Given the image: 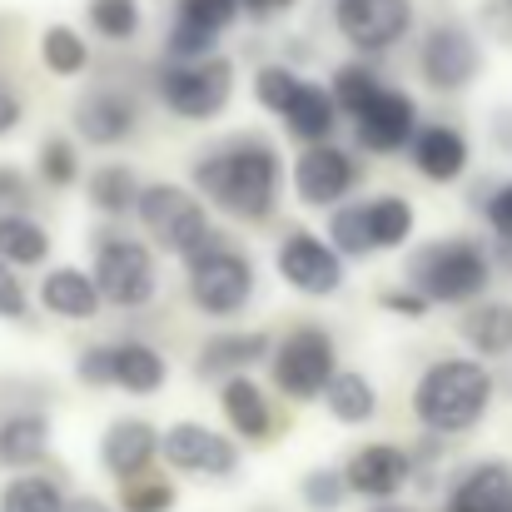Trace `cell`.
I'll return each mask as SVG.
<instances>
[{"label": "cell", "instance_id": "51", "mask_svg": "<svg viewBox=\"0 0 512 512\" xmlns=\"http://www.w3.org/2000/svg\"><path fill=\"white\" fill-rule=\"evenodd\" d=\"M368 512H408V508H403V503H388V498H373V508Z\"/></svg>", "mask_w": 512, "mask_h": 512}, {"label": "cell", "instance_id": "53", "mask_svg": "<svg viewBox=\"0 0 512 512\" xmlns=\"http://www.w3.org/2000/svg\"><path fill=\"white\" fill-rule=\"evenodd\" d=\"M508 5H512V0H508Z\"/></svg>", "mask_w": 512, "mask_h": 512}, {"label": "cell", "instance_id": "8", "mask_svg": "<svg viewBox=\"0 0 512 512\" xmlns=\"http://www.w3.org/2000/svg\"><path fill=\"white\" fill-rule=\"evenodd\" d=\"M95 284L115 309H145L155 299V254L130 234H105L95 249Z\"/></svg>", "mask_w": 512, "mask_h": 512}, {"label": "cell", "instance_id": "1", "mask_svg": "<svg viewBox=\"0 0 512 512\" xmlns=\"http://www.w3.org/2000/svg\"><path fill=\"white\" fill-rule=\"evenodd\" d=\"M279 179H284V165L274 145H264L259 135L224 140L214 155L194 160V184L234 219H264L279 199Z\"/></svg>", "mask_w": 512, "mask_h": 512}, {"label": "cell", "instance_id": "21", "mask_svg": "<svg viewBox=\"0 0 512 512\" xmlns=\"http://www.w3.org/2000/svg\"><path fill=\"white\" fill-rule=\"evenodd\" d=\"M339 100H334V90H324V85H314V80H304L299 85V95H294V105L284 110V125L304 140V145H319V140H329L334 135V125H339Z\"/></svg>", "mask_w": 512, "mask_h": 512}, {"label": "cell", "instance_id": "14", "mask_svg": "<svg viewBox=\"0 0 512 512\" xmlns=\"http://www.w3.org/2000/svg\"><path fill=\"white\" fill-rule=\"evenodd\" d=\"M279 274L299 294L324 299V294H339L343 289V254L334 244H324L319 234H289L279 244Z\"/></svg>", "mask_w": 512, "mask_h": 512}, {"label": "cell", "instance_id": "32", "mask_svg": "<svg viewBox=\"0 0 512 512\" xmlns=\"http://www.w3.org/2000/svg\"><path fill=\"white\" fill-rule=\"evenodd\" d=\"M368 224H373V244L378 249H398L413 234V204L403 194H383L368 199Z\"/></svg>", "mask_w": 512, "mask_h": 512}, {"label": "cell", "instance_id": "50", "mask_svg": "<svg viewBox=\"0 0 512 512\" xmlns=\"http://www.w3.org/2000/svg\"><path fill=\"white\" fill-rule=\"evenodd\" d=\"M498 254H503V264L512 269V234H498Z\"/></svg>", "mask_w": 512, "mask_h": 512}, {"label": "cell", "instance_id": "52", "mask_svg": "<svg viewBox=\"0 0 512 512\" xmlns=\"http://www.w3.org/2000/svg\"><path fill=\"white\" fill-rule=\"evenodd\" d=\"M448 512H468V508H448Z\"/></svg>", "mask_w": 512, "mask_h": 512}, {"label": "cell", "instance_id": "18", "mask_svg": "<svg viewBox=\"0 0 512 512\" xmlns=\"http://www.w3.org/2000/svg\"><path fill=\"white\" fill-rule=\"evenodd\" d=\"M40 304H45V314H55V319L85 324V319L100 314L105 294H100L95 274H85V269H50L45 284H40Z\"/></svg>", "mask_w": 512, "mask_h": 512}, {"label": "cell", "instance_id": "39", "mask_svg": "<svg viewBox=\"0 0 512 512\" xmlns=\"http://www.w3.org/2000/svg\"><path fill=\"white\" fill-rule=\"evenodd\" d=\"M35 170L40 179L50 184V189H65V184H75V174H80V155H75V145L70 140H45L40 145V155H35Z\"/></svg>", "mask_w": 512, "mask_h": 512}, {"label": "cell", "instance_id": "13", "mask_svg": "<svg viewBox=\"0 0 512 512\" xmlns=\"http://www.w3.org/2000/svg\"><path fill=\"white\" fill-rule=\"evenodd\" d=\"M160 453L170 468L199 473V478H234V468H239V448L204 423H174L160 438Z\"/></svg>", "mask_w": 512, "mask_h": 512}, {"label": "cell", "instance_id": "27", "mask_svg": "<svg viewBox=\"0 0 512 512\" xmlns=\"http://www.w3.org/2000/svg\"><path fill=\"white\" fill-rule=\"evenodd\" d=\"M324 403H329V413L339 418V423H368L373 413H378V393H373V383L363 378V373H348L339 368L334 378H329V388H324Z\"/></svg>", "mask_w": 512, "mask_h": 512}, {"label": "cell", "instance_id": "45", "mask_svg": "<svg viewBox=\"0 0 512 512\" xmlns=\"http://www.w3.org/2000/svg\"><path fill=\"white\" fill-rule=\"evenodd\" d=\"M388 314H403V319H423L428 309H433V299L423 294V289H383V299H378Z\"/></svg>", "mask_w": 512, "mask_h": 512}, {"label": "cell", "instance_id": "3", "mask_svg": "<svg viewBox=\"0 0 512 512\" xmlns=\"http://www.w3.org/2000/svg\"><path fill=\"white\" fill-rule=\"evenodd\" d=\"M493 279V259L473 239H433L408 259V284L433 304H473Z\"/></svg>", "mask_w": 512, "mask_h": 512}, {"label": "cell", "instance_id": "22", "mask_svg": "<svg viewBox=\"0 0 512 512\" xmlns=\"http://www.w3.org/2000/svg\"><path fill=\"white\" fill-rule=\"evenodd\" d=\"M453 508L468 512H512V468L508 463H478L458 478Z\"/></svg>", "mask_w": 512, "mask_h": 512}, {"label": "cell", "instance_id": "9", "mask_svg": "<svg viewBox=\"0 0 512 512\" xmlns=\"http://www.w3.org/2000/svg\"><path fill=\"white\" fill-rule=\"evenodd\" d=\"M334 25L363 55L393 50L413 25V0H334Z\"/></svg>", "mask_w": 512, "mask_h": 512}, {"label": "cell", "instance_id": "47", "mask_svg": "<svg viewBox=\"0 0 512 512\" xmlns=\"http://www.w3.org/2000/svg\"><path fill=\"white\" fill-rule=\"evenodd\" d=\"M20 120H25V105H20V95H15L10 85H0V135H10Z\"/></svg>", "mask_w": 512, "mask_h": 512}, {"label": "cell", "instance_id": "10", "mask_svg": "<svg viewBox=\"0 0 512 512\" xmlns=\"http://www.w3.org/2000/svg\"><path fill=\"white\" fill-rule=\"evenodd\" d=\"M418 70H423V80H428L433 90L453 95V90H463V85L478 80L483 50H478V40H473L463 25H433V30L423 35Z\"/></svg>", "mask_w": 512, "mask_h": 512}, {"label": "cell", "instance_id": "40", "mask_svg": "<svg viewBox=\"0 0 512 512\" xmlns=\"http://www.w3.org/2000/svg\"><path fill=\"white\" fill-rule=\"evenodd\" d=\"M214 40H219V30H204V25H194V20H179V15H174L165 50H170L174 60H199V55H214Z\"/></svg>", "mask_w": 512, "mask_h": 512}, {"label": "cell", "instance_id": "43", "mask_svg": "<svg viewBox=\"0 0 512 512\" xmlns=\"http://www.w3.org/2000/svg\"><path fill=\"white\" fill-rule=\"evenodd\" d=\"M25 284H20V274H15V264L0 254V319H25Z\"/></svg>", "mask_w": 512, "mask_h": 512}, {"label": "cell", "instance_id": "23", "mask_svg": "<svg viewBox=\"0 0 512 512\" xmlns=\"http://www.w3.org/2000/svg\"><path fill=\"white\" fill-rule=\"evenodd\" d=\"M458 334L473 353L483 358H498V353H512V304L503 299H488V304H473L463 319H458Z\"/></svg>", "mask_w": 512, "mask_h": 512}, {"label": "cell", "instance_id": "2", "mask_svg": "<svg viewBox=\"0 0 512 512\" xmlns=\"http://www.w3.org/2000/svg\"><path fill=\"white\" fill-rule=\"evenodd\" d=\"M488 403H493V373L478 358H438L423 368V378L413 388L418 423L428 433H443V438L478 428Z\"/></svg>", "mask_w": 512, "mask_h": 512}, {"label": "cell", "instance_id": "24", "mask_svg": "<svg viewBox=\"0 0 512 512\" xmlns=\"http://www.w3.org/2000/svg\"><path fill=\"white\" fill-rule=\"evenodd\" d=\"M259 358H269V339L264 334H219V339L204 343V353L194 358V373L199 378H229V373H244Z\"/></svg>", "mask_w": 512, "mask_h": 512}, {"label": "cell", "instance_id": "30", "mask_svg": "<svg viewBox=\"0 0 512 512\" xmlns=\"http://www.w3.org/2000/svg\"><path fill=\"white\" fill-rule=\"evenodd\" d=\"M65 493L45 473H20L0 488V512H65Z\"/></svg>", "mask_w": 512, "mask_h": 512}, {"label": "cell", "instance_id": "16", "mask_svg": "<svg viewBox=\"0 0 512 512\" xmlns=\"http://www.w3.org/2000/svg\"><path fill=\"white\" fill-rule=\"evenodd\" d=\"M155 458H160V433H155L145 418H115V423L105 428V438H100V468H105L115 483L150 473Z\"/></svg>", "mask_w": 512, "mask_h": 512}, {"label": "cell", "instance_id": "44", "mask_svg": "<svg viewBox=\"0 0 512 512\" xmlns=\"http://www.w3.org/2000/svg\"><path fill=\"white\" fill-rule=\"evenodd\" d=\"M25 204H30L25 174L15 170V165H0V219H5V214H25Z\"/></svg>", "mask_w": 512, "mask_h": 512}, {"label": "cell", "instance_id": "4", "mask_svg": "<svg viewBox=\"0 0 512 512\" xmlns=\"http://www.w3.org/2000/svg\"><path fill=\"white\" fill-rule=\"evenodd\" d=\"M184 279H189L194 309L209 319H229V314L249 309V299H254V264L239 249H229L219 234L209 244H199L194 254H184Z\"/></svg>", "mask_w": 512, "mask_h": 512}, {"label": "cell", "instance_id": "38", "mask_svg": "<svg viewBox=\"0 0 512 512\" xmlns=\"http://www.w3.org/2000/svg\"><path fill=\"white\" fill-rule=\"evenodd\" d=\"M90 25L105 40H130L140 30V0H90Z\"/></svg>", "mask_w": 512, "mask_h": 512}, {"label": "cell", "instance_id": "6", "mask_svg": "<svg viewBox=\"0 0 512 512\" xmlns=\"http://www.w3.org/2000/svg\"><path fill=\"white\" fill-rule=\"evenodd\" d=\"M135 209H140L145 234H150L160 249L179 254V259L214 239V224H209L204 204H199L189 189H179V184H145Z\"/></svg>", "mask_w": 512, "mask_h": 512}, {"label": "cell", "instance_id": "31", "mask_svg": "<svg viewBox=\"0 0 512 512\" xmlns=\"http://www.w3.org/2000/svg\"><path fill=\"white\" fill-rule=\"evenodd\" d=\"M40 60H45L50 75L70 80V75H80V70L90 65V50H85V40H80L70 25H50V30L40 35Z\"/></svg>", "mask_w": 512, "mask_h": 512}, {"label": "cell", "instance_id": "17", "mask_svg": "<svg viewBox=\"0 0 512 512\" xmlns=\"http://www.w3.org/2000/svg\"><path fill=\"white\" fill-rule=\"evenodd\" d=\"M343 473H348V488H353V493H363V498H393V493L408 483L413 463H408V453L393 448V443H368V448H358V453L348 458Z\"/></svg>", "mask_w": 512, "mask_h": 512}, {"label": "cell", "instance_id": "37", "mask_svg": "<svg viewBox=\"0 0 512 512\" xmlns=\"http://www.w3.org/2000/svg\"><path fill=\"white\" fill-rule=\"evenodd\" d=\"M329 90H334V100H339L343 115H358V110H363V105H368V100L383 90V80H378L368 65H343Z\"/></svg>", "mask_w": 512, "mask_h": 512}, {"label": "cell", "instance_id": "46", "mask_svg": "<svg viewBox=\"0 0 512 512\" xmlns=\"http://www.w3.org/2000/svg\"><path fill=\"white\" fill-rule=\"evenodd\" d=\"M488 224L493 234H512V184H498L488 194Z\"/></svg>", "mask_w": 512, "mask_h": 512}, {"label": "cell", "instance_id": "33", "mask_svg": "<svg viewBox=\"0 0 512 512\" xmlns=\"http://www.w3.org/2000/svg\"><path fill=\"white\" fill-rule=\"evenodd\" d=\"M329 244L339 249L343 259H358L373 244V224H368V204H334V219H329Z\"/></svg>", "mask_w": 512, "mask_h": 512}, {"label": "cell", "instance_id": "5", "mask_svg": "<svg viewBox=\"0 0 512 512\" xmlns=\"http://www.w3.org/2000/svg\"><path fill=\"white\" fill-rule=\"evenodd\" d=\"M155 90L165 100V110L179 120H214L224 115L229 95H234V65L224 55H199V60H165L155 75Z\"/></svg>", "mask_w": 512, "mask_h": 512}, {"label": "cell", "instance_id": "42", "mask_svg": "<svg viewBox=\"0 0 512 512\" xmlns=\"http://www.w3.org/2000/svg\"><path fill=\"white\" fill-rule=\"evenodd\" d=\"M75 378L90 388H115V343H90L75 358Z\"/></svg>", "mask_w": 512, "mask_h": 512}, {"label": "cell", "instance_id": "28", "mask_svg": "<svg viewBox=\"0 0 512 512\" xmlns=\"http://www.w3.org/2000/svg\"><path fill=\"white\" fill-rule=\"evenodd\" d=\"M85 194L100 214H125L140 204V174L130 165H100V170L85 179Z\"/></svg>", "mask_w": 512, "mask_h": 512}, {"label": "cell", "instance_id": "35", "mask_svg": "<svg viewBox=\"0 0 512 512\" xmlns=\"http://www.w3.org/2000/svg\"><path fill=\"white\" fill-rule=\"evenodd\" d=\"M348 493H353V488H348V473H343V468H314V473H304V483H299V498L314 512H339Z\"/></svg>", "mask_w": 512, "mask_h": 512}, {"label": "cell", "instance_id": "48", "mask_svg": "<svg viewBox=\"0 0 512 512\" xmlns=\"http://www.w3.org/2000/svg\"><path fill=\"white\" fill-rule=\"evenodd\" d=\"M294 0H244V10L249 15H279V10H289Z\"/></svg>", "mask_w": 512, "mask_h": 512}, {"label": "cell", "instance_id": "36", "mask_svg": "<svg viewBox=\"0 0 512 512\" xmlns=\"http://www.w3.org/2000/svg\"><path fill=\"white\" fill-rule=\"evenodd\" d=\"M174 483L155 478V473H140V478H125L120 483V503L125 512H170L174 508Z\"/></svg>", "mask_w": 512, "mask_h": 512}, {"label": "cell", "instance_id": "20", "mask_svg": "<svg viewBox=\"0 0 512 512\" xmlns=\"http://www.w3.org/2000/svg\"><path fill=\"white\" fill-rule=\"evenodd\" d=\"M219 408L229 418V428L244 438V443H264L274 433V413L259 393V383H249L244 373H229L224 378V393H219Z\"/></svg>", "mask_w": 512, "mask_h": 512}, {"label": "cell", "instance_id": "41", "mask_svg": "<svg viewBox=\"0 0 512 512\" xmlns=\"http://www.w3.org/2000/svg\"><path fill=\"white\" fill-rule=\"evenodd\" d=\"M244 10V0H179V20H194V25H204V30H229L234 25V15Z\"/></svg>", "mask_w": 512, "mask_h": 512}, {"label": "cell", "instance_id": "12", "mask_svg": "<svg viewBox=\"0 0 512 512\" xmlns=\"http://www.w3.org/2000/svg\"><path fill=\"white\" fill-rule=\"evenodd\" d=\"M353 135L368 155H398L403 145H413L418 135V105L403 90H378L358 115H353Z\"/></svg>", "mask_w": 512, "mask_h": 512}, {"label": "cell", "instance_id": "15", "mask_svg": "<svg viewBox=\"0 0 512 512\" xmlns=\"http://www.w3.org/2000/svg\"><path fill=\"white\" fill-rule=\"evenodd\" d=\"M70 125L85 145H120L135 125H140V105L120 90H85L70 110Z\"/></svg>", "mask_w": 512, "mask_h": 512}, {"label": "cell", "instance_id": "29", "mask_svg": "<svg viewBox=\"0 0 512 512\" xmlns=\"http://www.w3.org/2000/svg\"><path fill=\"white\" fill-rule=\"evenodd\" d=\"M0 254H5L15 269L45 264V254H50L45 224H35L30 214H5V219H0Z\"/></svg>", "mask_w": 512, "mask_h": 512}, {"label": "cell", "instance_id": "7", "mask_svg": "<svg viewBox=\"0 0 512 512\" xmlns=\"http://www.w3.org/2000/svg\"><path fill=\"white\" fill-rule=\"evenodd\" d=\"M269 368H274V388L284 398L309 403V398H324L329 378L339 373V348H334V339L324 329L304 324L269 353Z\"/></svg>", "mask_w": 512, "mask_h": 512}, {"label": "cell", "instance_id": "49", "mask_svg": "<svg viewBox=\"0 0 512 512\" xmlns=\"http://www.w3.org/2000/svg\"><path fill=\"white\" fill-rule=\"evenodd\" d=\"M65 512H105L100 503H90V498H75V503H65Z\"/></svg>", "mask_w": 512, "mask_h": 512}, {"label": "cell", "instance_id": "11", "mask_svg": "<svg viewBox=\"0 0 512 512\" xmlns=\"http://www.w3.org/2000/svg\"><path fill=\"white\" fill-rule=\"evenodd\" d=\"M353 184H358L353 155L339 150V145H329V140L309 145V150L294 160V194H299V204H309V209H334V204H343V199L353 194Z\"/></svg>", "mask_w": 512, "mask_h": 512}, {"label": "cell", "instance_id": "19", "mask_svg": "<svg viewBox=\"0 0 512 512\" xmlns=\"http://www.w3.org/2000/svg\"><path fill=\"white\" fill-rule=\"evenodd\" d=\"M408 150H413L418 174H428V179H438V184H448V179H458V174L468 170V140H463V130H453V125H423Z\"/></svg>", "mask_w": 512, "mask_h": 512}, {"label": "cell", "instance_id": "34", "mask_svg": "<svg viewBox=\"0 0 512 512\" xmlns=\"http://www.w3.org/2000/svg\"><path fill=\"white\" fill-rule=\"evenodd\" d=\"M299 85H304V80H299L289 65H264V70L254 75V100H259L269 115H279V120H284V110L294 105Z\"/></svg>", "mask_w": 512, "mask_h": 512}, {"label": "cell", "instance_id": "25", "mask_svg": "<svg viewBox=\"0 0 512 512\" xmlns=\"http://www.w3.org/2000/svg\"><path fill=\"white\" fill-rule=\"evenodd\" d=\"M115 388H125L135 398L160 393L165 388V358L150 343H115Z\"/></svg>", "mask_w": 512, "mask_h": 512}, {"label": "cell", "instance_id": "26", "mask_svg": "<svg viewBox=\"0 0 512 512\" xmlns=\"http://www.w3.org/2000/svg\"><path fill=\"white\" fill-rule=\"evenodd\" d=\"M45 448H50V423L40 413H15L0 423V463L30 468V463H40Z\"/></svg>", "mask_w": 512, "mask_h": 512}]
</instances>
